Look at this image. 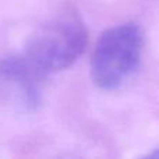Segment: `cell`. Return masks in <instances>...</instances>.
Listing matches in <instances>:
<instances>
[{
    "label": "cell",
    "instance_id": "cell-3",
    "mask_svg": "<svg viewBox=\"0 0 159 159\" xmlns=\"http://www.w3.org/2000/svg\"><path fill=\"white\" fill-rule=\"evenodd\" d=\"M0 75L14 89L17 98L28 109H34L42 101V81L46 73L27 56H14L2 61Z\"/></svg>",
    "mask_w": 159,
    "mask_h": 159
},
{
    "label": "cell",
    "instance_id": "cell-1",
    "mask_svg": "<svg viewBox=\"0 0 159 159\" xmlns=\"http://www.w3.org/2000/svg\"><path fill=\"white\" fill-rule=\"evenodd\" d=\"M87 41L81 16L74 7L64 6L30 36L25 56L46 74L60 71L81 56Z\"/></svg>",
    "mask_w": 159,
    "mask_h": 159
},
{
    "label": "cell",
    "instance_id": "cell-2",
    "mask_svg": "<svg viewBox=\"0 0 159 159\" xmlns=\"http://www.w3.org/2000/svg\"><path fill=\"white\" fill-rule=\"evenodd\" d=\"M143 48L144 34L137 24L127 22L105 31L91 57V77L96 87H120L138 67Z\"/></svg>",
    "mask_w": 159,
    "mask_h": 159
},
{
    "label": "cell",
    "instance_id": "cell-4",
    "mask_svg": "<svg viewBox=\"0 0 159 159\" xmlns=\"http://www.w3.org/2000/svg\"><path fill=\"white\" fill-rule=\"evenodd\" d=\"M147 157H148V158H159V148H155L154 151L149 152Z\"/></svg>",
    "mask_w": 159,
    "mask_h": 159
}]
</instances>
